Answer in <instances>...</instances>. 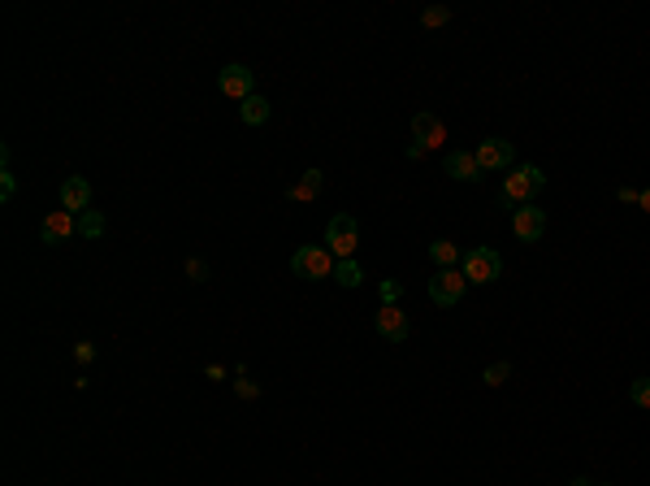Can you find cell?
Returning a JSON list of instances; mask_svg holds the SVG:
<instances>
[{"mask_svg": "<svg viewBox=\"0 0 650 486\" xmlns=\"http://www.w3.org/2000/svg\"><path fill=\"white\" fill-rule=\"evenodd\" d=\"M334 252L325 243H304L295 257H291V274L304 278V283H321V278H334Z\"/></svg>", "mask_w": 650, "mask_h": 486, "instance_id": "6da1fadb", "label": "cell"}, {"mask_svg": "<svg viewBox=\"0 0 650 486\" xmlns=\"http://www.w3.org/2000/svg\"><path fill=\"white\" fill-rule=\"evenodd\" d=\"M321 243L334 252V260L356 257V248H360V222H356L351 213H334V217L325 222V239H321Z\"/></svg>", "mask_w": 650, "mask_h": 486, "instance_id": "7a4b0ae2", "label": "cell"}, {"mask_svg": "<svg viewBox=\"0 0 650 486\" xmlns=\"http://www.w3.org/2000/svg\"><path fill=\"white\" fill-rule=\"evenodd\" d=\"M546 187V174L537 170V166H511L508 183H503V200H516V204H534L537 192Z\"/></svg>", "mask_w": 650, "mask_h": 486, "instance_id": "3957f363", "label": "cell"}, {"mask_svg": "<svg viewBox=\"0 0 650 486\" xmlns=\"http://www.w3.org/2000/svg\"><path fill=\"white\" fill-rule=\"evenodd\" d=\"M464 269V278L469 283H477V286H485V283H494L499 274H503V257L494 252V248H473V252H464V260H460Z\"/></svg>", "mask_w": 650, "mask_h": 486, "instance_id": "277c9868", "label": "cell"}, {"mask_svg": "<svg viewBox=\"0 0 650 486\" xmlns=\"http://www.w3.org/2000/svg\"><path fill=\"white\" fill-rule=\"evenodd\" d=\"M373 330H377L386 344H408V335H412L408 309H399V304H382L377 317H373Z\"/></svg>", "mask_w": 650, "mask_h": 486, "instance_id": "5b68a950", "label": "cell"}, {"mask_svg": "<svg viewBox=\"0 0 650 486\" xmlns=\"http://www.w3.org/2000/svg\"><path fill=\"white\" fill-rule=\"evenodd\" d=\"M464 286H469V278H464L460 269H438V274L429 278V300H434L438 309H452V304L464 300Z\"/></svg>", "mask_w": 650, "mask_h": 486, "instance_id": "8992f818", "label": "cell"}, {"mask_svg": "<svg viewBox=\"0 0 650 486\" xmlns=\"http://www.w3.org/2000/svg\"><path fill=\"white\" fill-rule=\"evenodd\" d=\"M217 87H222V96H230L234 105H243L248 96H256V74L248 65H239V61H230L226 70L217 74Z\"/></svg>", "mask_w": 650, "mask_h": 486, "instance_id": "52a82bcc", "label": "cell"}, {"mask_svg": "<svg viewBox=\"0 0 650 486\" xmlns=\"http://www.w3.org/2000/svg\"><path fill=\"white\" fill-rule=\"evenodd\" d=\"M511 234H516L520 243H537V239L546 234V209H537V204L511 209Z\"/></svg>", "mask_w": 650, "mask_h": 486, "instance_id": "ba28073f", "label": "cell"}, {"mask_svg": "<svg viewBox=\"0 0 650 486\" xmlns=\"http://www.w3.org/2000/svg\"><path fill=\"white\" fill-rule=\"evenodd\" d=\"M473 157H477V166H481V170H494V174H499V170H511V166H516V152H511V140H481Z\"/></svg>", "mask_w": 650, "mask_h": 486, "instance_id": "9c48e42d", "label": "cell"}, {"mask_svg": "<svg viewBox=\"0 0 650 486\" xmlns=\"http://www.w3.org/2000/svg\"><path fill=\"white\" fill-rule=\"evenodd\" d=\"M61 209L74 213V217L91 209V183H87L83 174H70V178L61 183Z\"/></svg>", "mask_w": 650, "mask_h": 486, "instance_id": "30bf717a", "label": "cell"}, {"mask_svg": "<svg viewBox=\"0 0 650 486\" xmlns=\"http://www.w3.org/2000/svg\"><path fill=\"white\" fill-rule=\"evenodd\" d=\"M70 234H79V217H74V213H65V209H53V213L44 217V226H39V239H44V243H53V248H57V243H65Z\"/></svg>", "mask_w": 650, "mask_h": 486, "instance_id": "8fae6325", "label": "cell"}, {"mask_svg": "<svg viewBox=\"0 0 650 486\" xmlns=\"http://www.w3.org/2000/svg\"><path fill=\"white\" fill-rule=\"evenodd\" d=\"M412 140L421 143L425 152H429V148H443V140H447V126H443V117L417 114V117H412Z\"/></svg>", "mask_w": 650, "mask_h": 486, "instance_id": "7c38bea8", "label": "cell"}, {"mask_svg": "<svg viewBox=\"0 0 650 486\" xmlns=\"http://www.w3.org/2000/svg\"><path fill=\"white\" fill-rule=\"evenodd\" d=\"M443 170L452 174L455 183H477L481 178V166L473 152H464V148H455V152H447V161H443Z\"/></svg>", "mask_w": 650, "mask_h": 486, "instance_id": "4fadbf2b", "label": "cell"}, {"mask_svg": "<svg viewBox=\"0 0 650 486\" xmlns=\"http://www.w3.org/2000/svg\"><path fill=\"white\" fill-rule=\"evenodd\" d=\"M321 183H325V174L321 170H304V178L291 187V200H304V204L317 200V196H321Z\"/></svg>", "mask_w": 650, "mask_h": 486, "instance_id": "5bb4252c", "label": "cell"}, {"mask_svg": "<svg viewBox=\"0 0 650 486\" xmlns=\"http://www.w3.org/2000/svg\"><path fill=\"white\" fill-rule=\"evenodd\" d=\"M429 260H434L438 269H455L464 257H460V248H455L452 239H434V243H429Z\"/></svg>", "mask_w": 650, "mask_h": 486, "instance_id": "9a60e30c", "label": "cell"}, {"mask_svg": "<svg viewBox=\"0 0 650 486\" xmlns=\"http://www.w3.org/2000/svg\"><path fill=\"white\" fill-rule=\"evenodd\" d=\"M239 117H243L248 126H265V122H269V100H265V96H248V100L239 105Z\"/></svg>", "mask_w": 650, "mask_h": 486, "instance_id": "2e32d148", "label": "cell"}, {"mask_svg": "<svg viewBox=\"0 0 650 486\" xmlns=\"http://www.w3.org/2000/svg\"><path fill=\"white\" fill-rule=\"evenodd\" d=\"M334 278H339V286H347V291H356V286L365 283V269H360V260L347 257L334 265Z\"/></svg>", "mask_w": 650, "mask_h": 486, "instance_id": "e0dca14e", "label": "cell"}, {"mask_svg": "<svg viewBox=\"0 0 650 486\" xmlns=\"http://www.w3.org/2000/svg\"><path fill=\"white\" fill-rule=\"evenodd\" d=\"M79 234H83V239H100V234H105V213H100V209L79 213Z\"/></svg>", "mask_w": 650, "mask_h": 486, "instance_id": "ac0fdd59", "label": "cell"}, {"mask_svg": "<svg viewBox=\"0 0 650 486\" xmlns=\"http://www.w3.org/2000/svg\"><path fill=\"white\" fill-rule=\"evenodd\" d=\"M629 400L637 404V408H650V378H633V387H629Z\"/></svg>", "mask_w": 650, "mask_h": 486, "instance_id": "d6986e66", "label": "cell"}, {"mask_svg": "<svg viewBox=\"0 0 650 486\" xmlns=\"http://www.w3.org/2000/svg\"><path fill=\"white\" fill-rule=\"evenodd\" d=\"M508 378H511V361H499V365L485 370V387H503Z\"/></svg>", "mask_w": 650, "mask_h": 486, "instance_id": "ffe728a7", "label": "cell"}, {"mask_svg": "<svg viewBox=\"0 0 650 486\" xmlns=\"http://www.w3.org/2000/svg\"><path fill=\"white\" fill-rule=\"evenodd\" d=\"M421 22L425 27H447V22H452V9H438V4H434V9L421 13Z\"/></svg>", "mask_w": 650, "mask_h": 486, "instance_id": "44dd1931", "label": "cell"}, {"mask_svg": "<svg viewBox=\"0 0 650 486\" xmlns=\"http://www.w3.org/2000/svg\"><path fill=\"white\" fill-rule=\"evenodd\" d=\"M187 274H191V283H204V278H208V265H204V260H187Z\"/></svg>", "mask_w": 650, "mask_h": 486, "instance_id": "7402d4cb", "label": "cell"}, {"mask_svg": "<svg viewBox=\"0 0 650 486\" xmlns=\"http://www.w3.org/2000/svg\"><path fill=\"white\" fill-rule=\"evenodd\" d=\"M234 391H239L243 400H252V396H256V382H248V378H239V382H234Z\"/></svg>", "mask_w": 650, "mask_h": 486, "instance_id": "603a6c76", "label": "cell"}, {"mask_svg": "<svg viewBox=\"0 0 650 486\" xmlns=\"http://www.w3.org/2000/svg\"><path fill=\"white\" fill-rule=\"evenodd\" d=\"M382 300L386 304H399V283H382Z\"/></svg>", "mask_w": 650, "mask_h": 486, "instance_id": "cb8c5ba5", "label": "cell"}, {"mask_svg": "<svg viewBox=\"0 0 650 486\" xmlns=\"http://www.w3.org/2000/svg\"><path fill=\"white\" fill-rule=\"evenodd\" d=\"M74 356H79V361H83V365H87V361L96 356V347H91V344H74Z\"/></svg>", "mask_w": 650, "mask_h": 486, "instance_id": "d4e9b609", "label": "cell"}, {"mask_svg": "<svg viewBox=\"0 0 650 486\" xmlns=\"http://www.w3.org/2000/svg\"><path fill=\"white\" fill-rule=\"evenodd\" d=\"M421 157H425V148L412 140V143H408V161H421Z\"/></svg>", "mask_w": 650, "mask_h": 486, "instance_id": "484cf974", "label": "cell"}, {"mask_svg": "<svg viewBox=\"0 0 650 486\" xmlns=\"http://www.w3.org/2000/svg\"><path fill=\"white\" fill-rule=\"evenodd\" d=\"M616 196H620L624 204H633V200H637V196H642V192H633V187H620V192H616Z\"/></svg>", "mask_w": 650, "mask_h": 486, "instance_id": "4316f807", "label": "cell"}, {"mask_svg": "<svg viewBox=\"0 0 650 486\" xmlns=\"http://www.w3.org/2000/svg\"><path fill=\"white\" fill-rule=\"evenodd\" d=\"M637 204H642V209H646V213H650V187H646V192H642V196H637Z\"/></svg>", "mask_w": 650, "mask_h": 486, "instance_id": "83f0119b", "label": "cell"}, {"mask_svg": "<svg viewBox=\"0 0 650 486\" xmlns=\"http://www.w3.org/2000/svg\"><path fill=\"white\" fill-rule=\"evenodd\" d=\"M572 486H594V482H586V478H577V482H572Z\"/></svg>", "mask_w": 650, "mask_h": 486, "instance_id": "f1b7e54d", "label": "cell"}, {"mask_svg": "<svg viewBox=\"0 0 650 486\" xmlns=\"http://www.w3.org/2000/svg\"><path fill=\"white\" fill-rule=\"evenodd\" d=\"M603 486H607V482H603Z\"/></svg>", "mask_w": 650, "mask_h": 486, "instance_id": "f546056e", "label": "cell"}]
</instances>
